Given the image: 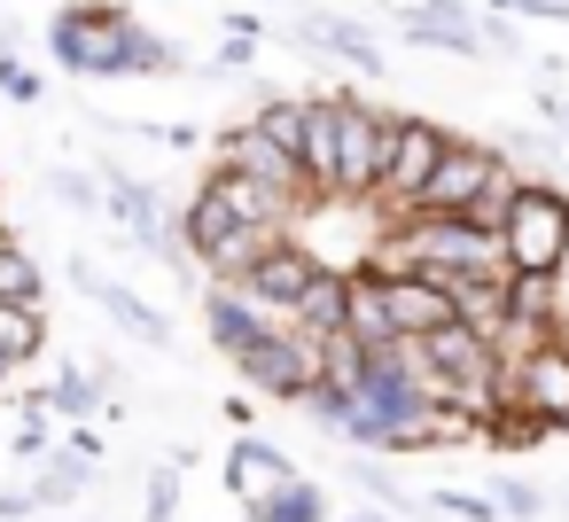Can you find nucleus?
Returning a JSON list of instances; mask_svg holds the SVG:
<instances>
[{
  "label": "nucleus",
  "instance_id": "7",
  "mask_svg": "<svg viewBox=\"0 0 569 522\" xmlns=\"http://www.w3.org/2000/svg\"><path fill=\"white\" fill-rule=\"evenodd\" d=\"M499 172H507V149H499V141H468V133H452V149L437 157V172H429V188H421L413 211H460V219H468ZM413 211H406V219H413Z\"/></svg>",
  "mask_w": 569,
  "mask_h": 522
},
{
  "label": "nucleus",
  "instance_id": "30",
  "mask_svg": "<svg viewBox=\"0 0 569 522\" xmlns=\"http://www.w3.org/2000/svg\"><path fill=\"white\" fill-rule=\"evenodd\" d=\"M48 188H56V195H63L71 211H102V188H110V180H87V172L56 164V172H48Z\"/></svg>",
  "mask_w": 569,
  "mask_h": 522
},
{
  "label": "nucleus",
  "instance_id": "6",
  "mask_svg": "<svg viewBox=\"0 0 569 522\" xmlns=\"http://www.w3.org/2000/svg\"><path fill=\"white\" fill-rule=\"evenodd\" d=\"M219 164H227V172H242V180H258V188H273V195H289L297 211H305V203H320V188L305 180V157H297L289 141H273L258 118L219 133Z\"/></svg>",
  "mask_w": 569,
  "mask_h": 522
},
{
  "label": "nucleus",
  "instance_id": "19",
  "mask_svg": "<svg viewBox=\"0 0 569 522\" xmlns=\"http://www.w3.org/2000/svg\"><path fill=\"white\" fill-rule=\"evenodd\" d=\"M289 328H305L312 343L343 335V328H351V273H343V265H320V281L305 289V304H297V320H289Z\"/></svg>",
  "mask_w": 569,
  "mask_h": 522
},
{
  "label": "nucleus",
  "instance_id": "14",
  "mask_svg": "<svg viewBox=\"0 0 569 522\" xmlns=\"http://www.w3.org/2000/svg\"><path fill=\"white\" fill-rule=\"evenodd\" d=\"M390 281V320H398V335H429V328H445V320H460V297H452V281H437V273H382Z\"/></svg>",
  "mask_w": 569,
  "mask_h": 522
},
{
  "label": "nucleus",
  "instance_id": "8",
  "mask_svg": "<svg viewBox=\"0 0 569 522\" xmlns=\"http://www.w3.org/2000/svg\"><path fill=\"white\" fill-rule=\"evenodd\" d=\"M507 398L530 405L546 429H569V328L561 335H538L507 359Z\"/></svg>",
  "mask_w": 569,
  "mask_h": 522
},
{
  "label": "nucleus",
  "instance_id": "10",
  "mask_svg": "<svg viewBox=\"0 0 569 522\" xmlns=\"http://www.w3.org/2000/svg\"><path fill=\"white\" fill-rule=\"evenodd\" d=\"M320 265H328V258H320V250H312L305 234H281V242H273V250H266V258H258V265L242 273V289H250V297H258L266 312L297 320V304H305V289L320 281Z\"/></svg>",
  "mask_w": 569,
  "mask_h": 522
},
{
  "label": "nucleus",
  "instance_id": "5",
  "mask_svg": "<svg viewBox=\"0 0 569 522\" xmlns=\"http://www.w3.org/2000/svg\"><path fill=\"white\" fill-rule=\"evenodd\" d=\"M234 374H242L258 398H273V405H305V390L320 382V343H312L305 328H273V335H258L250 351H234Z\"/></svg>",
  "mask_w": 569,
  "mask_h": 522
},
{
  "label": "nucleus",
  "instance_id": "23",
  "mask_svg": "<svg viewBox=\"0 0 569 522\" xmlns=\"http://www.w3.org/2000/svg\"><path fill=\"white\" fill-rule=\"evenodd\" d=\"M40 343H48L40 304H9V297H0V359L24 367V359H40Z\"/></svg>",
  "mask_w": 569,
  "mask_h": 522
},
{
  "label": "nucleus",
  "instance_id": "31",
  "mask_svg": "<svg viewBox=\"0 0 569 522\" xmlns=\"http://www.w3.org/2000/svg\"><path fill=\"white\" fill-rule=\"evenodd\" d=\"M172 506H180V460L149 468V522H172Z\"/></svg>",
  "mask_w": 569,
  "mask_h": 522
},
{
  "label": "nucleus",
  "instance_id": "12",
  "mask_svg": "<svg viewBox=\"0 0 569 522\" xmlns=\"http://www.w3.org/2000/svg\"><path fill=\"white\" fill-rule=\"evenodd\" d=\"M203 328H211V343L234 359V351H250L258 335L289 328V320H281V312H266V304H258L242 281H211V289H203Z\"/></svg>",
  "mask_w": 569,
  "mask_h": 522
},
{
  "label": "nucleus",
  "instance_id": "16",
  "mask_svg": "<svg viewBox=\"0 0 569 522\" xmlns=\"http://www.w3.org/2000/svg\"><path fill=\"white\" fill-rule=\"evenodd\" d=\"M297 157H305V180L320 195H336V172H343V110H336V94H305V141H297Z\"/></svg>",
  "mask_w": 569,
  "mask_h": 522
},
{
  "label": "nucleus",
  "instance_id": "3",
  "mask_svg": "<svg viewBox=\"0 0 569 522\" xmlns=\"http://www.w3.org/2000/svg\"><path fill=\"white\" fill-rule=\"evenodd\" d=\"M507 265L515 273H569V195L553 180H522L507 203Z\"/></svg>",
  "mask_w": 569,
  "mask_h": 522
},
{
  "label": "nucleus",
  "instance_id": "27",
  "mask_svg": "<svg viewBox=\"0 0 569 522\" xmlns=\"http://www.w3.org/2000/svg\"><path fill=\"white\" fill-rule=\"evenodd\" d=\"M429 506H437V514H452V522H499V499H491V491H460V483L429 491Z\"/></svg>",
  "mask_w": 569,
  "mask_h": 522
},
{
  "label": "nucleus",
  "instance_id": "2",
  "mask_svg": "<svg viewBox=\"0 0 569 522\" xmlns=\"http://www.w3.org/2000/svg\"><path fill=\"white\" fill-rule=\"evenodd\" d=\"M63 71L79 79H133V56H141V24L133 9H102V0H71V9L48 24Z\"/></svg>",
  "mask_w": 569,
  "mask_h": 522
},
{
  "label": "nucleus",
  "instance_id": "9",
  "mask_svg": "<svg viewBox=\"0 0 569 522\" xmlns=\"http://www.w3.org/2000/svg\"><path fill=\"white\" fill-rule=\"evenodd\" d=\"M452 149V126H437V118H398V149H390V172H382V211L390 219H406L413 203H421V188H429V172H437V157Z\"/></svg>",
  "mask_w": 569,
  "mask_h": 522
},
{
  "label": "nucleus",
  "instance_id": "17",
  "mask_svg": "<svg viewBox=\"0 0 569 522\" xmlns=\"http://www.w3.org/2000/svg\"><path fill=\"white\" fill-rule=\"evenodd\" d=\"M289 483H297V468H289L281 444L242 436V444L227 452V491H234V506H258V499H273V491H289Z\"/></svg>",
  "mask_w": 569,
  "mask_h": 522
},
{
  "label": "nucleus",
  "instance_id": "22",
  "mask_svg": "<svg viewBox=\"0 0 569 522\" xmlns=\"http://www.w3.org/2000/svg\"><path fill=\"white\" fill-rule=\"evenodd\" d=\"M452 297H460V320H468V328H483V335L507 343V328H515V312H507V281H452Z\"/></svg>",
  "mask_w": 569,
  "mask_h": 522
},
{
  "label": "nucleus",
  "instance_id": "18",
  "mask_svg": "<svg viewBox=\"0 0 569 522\" xmlns=\"http://www.w3.org/2000/svg\"><path fill=\"white\" fill-rule=\"evenodd\" d=\"M234 227H258V219H242V211H234V195H227V188H219V172H211V180L188 195V211H180V250H188V258H211Z\"/></svg>",
  "mask_w": 569,
  "mask_h": 522
},
{
  "label": "nucleus",
  "instance_id": "34",
  "mask_svg": "<svg viewBox=\"0 0 569 522\" xmlns=\"http://www.w3.org/2000/svg\"><path fill=\"white\" fill-rule=\"evenodd\" d=\"M491 9H507V17H546V24H553L561 0H491Z\"/></svg>",
  "mask_w": 569,
  "mask_h": 522
},
{
  "label": "nucleus",
  "instance_id": "13",
  "mask_svg": "<svg viewBox=\"0 0 569 522\" xmlns=\"http://www.w3.org/2000/svg\"><path fill=\"white\" fill-rule=\"evenodd\" d=\"M398 32L413 48H445V56H483V17H468L460 0H413V9H398Z\"/></svg>",
  "mask_w": 569,
  "mask_h": 522
},
{
  "label": "nucleus",
  "instance_id": "24",
  "mask_svg": "<svg viewBox=\"0 0 569 522\" xmlns=\"http://www.w3.org/2000/svg\"><path fill=\"white\" fill-rule=\"evenodd\" d=\"M242 514H250V522H328V514H320V483H305V475H297L289 491H273V499L242 506Z\"/></svg>",
  "mask_w": 569,
  "mask_h": 522
},
{
  "label": "nucleus",
  "instance_id": "20",
  "mask_svg": "<svg viewBox=\"0 0 569 522\" xmlns=\"http://www.w3.org/2000/svg\"><path fill=\"white\" fill-rule=\"evenodd\" d=\"M351 335L359 343H398V320H390V281L375 265H351Z\"/></svg>",
  "mask_w": 569,
  "mask_h": 522
},
{
  "label": "nucleus",
  "instance_id": "11",
  "mask_svg": "<svg viewBox=\"0 0 569 522\" xmlns=\"http://www.w3.org/2000/svg\"><path fill=\"white\" fill-rule=\"evenodd\" d=\"M71 281H79V289H87V297H94V304L110 312V328H118V335H133V343H149V351H172V320H164V312H157L149 297H133L126 281H110V273H94L87 258H71Z\"/></svg>",
  "mask_w": 569,
  "mask_h": 522
},
{
  "label": "nucleus",
  "instance_id": "37",
  "mask_svg": "<svg viewBox=\"0 0 569 522\" xmlns=\"http://www.w3.org/2000/svg\"><path fill=\"white\" fill-rule=\"evenodd\" d=\"M351 522H398V514H390V506H382V514H351Z\"/></svg>",
  "mask_w": 569,
  "mask_h": 522
},
{
  "label": "nucleus",
  "instance_id": "32",
  "mask_svg": "<svg viewBox=\"0 0 569 522\" xmlns=\"http://www.w3.org/2000/svg\"><path fill=\"white\" fill-rule=\"evenodd\" d=\"M0 94H9V102H40L48 87H40V71H24L17 56H0Z\"/></svg>",
  "mask_w": 569,
  "mask_h": 522
},
{
  "label": "nucleus",
  "instance_id": "26",
  "mask_svg": "<svg viewBox=\"0 0 569 522\" xmlns=\"http://www.w3.org/2000/svg\"><path fill=\"white\" fill-rule=\"evenodd\" d=\"M102 398H110V382L87 367V374H63V382L48 390V413H71V421H87V413H102Z\"/></svg>",
  "mask_w": 569,
  "mask_h": 522
},
{
  "label": "nucleus",
  "instance_id": "1",
  "mask_svg": "<svg viewBox=\"0 0 569 522\" xmlns=\"http://www.w3.org/2000/svg\"><path fill=\"white\" fill-rule=\"evenodd\" d=\"M390 227H398V242L413 250V265L437 273V281H507V273H515L499 227H476V219H460V211H413V219H390Z\"/></svg>",
  "mask_w": 569,
  "mask_h": 522
},
{
  "label": "nucleus",
  "instance_id": "15",
  "mask_svg": "<svg viewBox=\"0 0 569 522\" xmlns=\"http://www.w3.org/2000/svg\"><path fill=\"white\" fill-rule=\"evenodd\" d=\"M289 40H297V48H320V56H336V63H351L359 79H382V71H390L382 40L359 32V24H343V17H305V24H289Z\"/></svg>",
  "mask_w": 569,
  "mask_h": 522
},
{
  "label": "nucleus",
  "instance_id": "33",
  "mask_svg": "<svg viewBox=\"0 0 569 522\" xmlns=\"http://www.w3.org/2000/svg\"><path fill=\"white\" fill-rule=\"evenodd\" d=\"M40 421H48V413H24V429H17V452H24V460H48V429H40Z\"/></svg>",
  "mask_w": 569,
  "mask_h": 522
},
{
  "label": "nucleus",
  "instance_id": "21",
  "mask_svg": "<svg viewBox=\"0 0 569 522\" xmlns=\"http://www.w3.org/2000/svg\"><path fill=\"white\" fill-rule=\"evenodd\" d=\"M79 491H94V460H87V452H71V444H63V452H48V460H40V475H32V499H40V506H63V499H79Z\"/></svg>",
  "mask_w": 569,
  "mask_h": 522
},
{
  "label": "nucleus",
  "instance_id": "35",
  "mask_svg": "<svg viewBox=\"0 0 569 522\" xmlns=\"http://www.w3.org/2000/svg\"><path fill=\"white\" fill-rule=\"evenodd\" d=\"M483 40H491V48H499V56H515V48H522V40H515V24H507V17H483Z\"/></svg>",
  "mask_w": 569,
  "mask_h": 522
},
{
  "label": "nucleus",
  "instance_id": "29",
  "mask_svg": "<svg viewBox=\"0 0 569 522\" xmlns=\"http://www.w3.org/2000/svg\"><path fill=\"white\" fill-rule=\"evenodd\" d=\"M258 126H266L273 141H289V149H297V141H305V94H273V102L258 110Z\"/></svg>",
  "mask_w": 569,
  "mask_h": 522
},
{
  "label": "nucleus",
  "instance_id": "25",
  "mask_svg": "<svg viewBox=\"0 0 569 522\" xmlns=\"http://www.w3.org/2000/svg\"><path fill=\"white\" fill-rule=\"evenodd\" d=\"M343 475H351V483H359L367 499H382L390 514H413V499H406V483H398V475H390V468H382L375 452H351V460H343Z\"/></svg>",
  "mask_w": 569,
  "mask_h": 522
},
{
  "label": "nucleus",
  "instance_id": "4",
  "mask_svg": "<svg viewBox=\"0 0 569 522\" xmlns=\"http://www.w3.org/2000/svg\"><path fill=\"white\" fill-rule=\"evenodd\" d=\"M343 110V172H336V195L343 203H375L382 195V172H390V149H398V110H375L359 94H336Z\"/></svg>",
  "mask_w": 569,
  "mask_h": 522
},
{
  "label": "nucleus",
  "instance_id": "28",
  "mask_svg": "<svg viewBox=\"0 0 569 522\" xmlns=\"http://www.w3.org/2000/svg\"><path fill=\"white\" fill-rule=\"evenodd\" d=\"M491 499H499V514H515V522H538V514H546V491H538L530 475H499Z\"/></svg>",
  "mask_w": 569,
  "mask_h": 522
},
{
  "label": "nucleus",
  "instance_id": "36",
  "mask_svg": "<svg viewBox=\"0 0 569 522\" xmlns=\"http://www.w3.org/2000/svg\"><path fill=\"white\" fill-rule=\"evenodd\" d=\"M0 56H17V40H9V17H0Z\"/></svg>",
  "mask_w": 569,
  "mask_h": 522
}]
</instances>
